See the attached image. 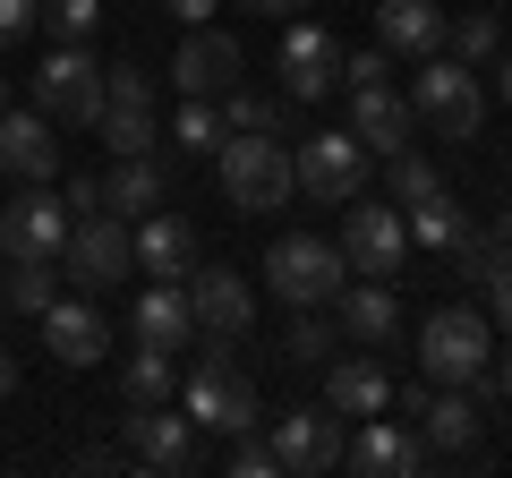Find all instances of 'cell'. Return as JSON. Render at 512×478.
<instances>
[{"label": "cell", "mask_w": 512, "mask_h": 478, "mask_svg": "<svg viewBox=\"0 0 512 478\" xmlns=\"http://www.w3.org/2000/svg\"><path fill=\"white\" fill-rule=\"evenodd\" d=\"M495 368V333L478 308H436L419 325V376L427 385H487Z\"/></svg>", "instance_id": "obj_1"}, {"label": "cell", "mask_w": 512, "mask_h": 478, "mask_svg": "<svg viewBox=\"0 0 512 478\" xmlns=\"http://www.w3.org/2000/svg\"><path fill=\"white\" fill-rule=\"evenodd\" d=\"M180 410L205 427V436H222V444L248 436V427H265V410H256V385L231 368V359H222V350H205L197 368L180 376Z\"/></svg>", "instance_id": "obj_2"}, {"label": "cell", "mask_w": 512, "mask_h": 478, "mask_svg": "<svg viewBox=\"0 0 512 478\" xmlns=\"http://www.w3.org/2000/svg\"><path fill=\"white\" fill-rule=\"evenodd\" d=\"M222 197L239 205V214H274V205H291L299 171H291V146L282 137H222Z\"/></svg>", "instance_id": "obj_3"}, {"label": "cell", "mask_w": 512, "mask_h": 478, "mask_svg": "<svg viewBox=\"0 0 512 478\" xmlns=\"http://www.w3.org/2000/svg\"><path fill=\"white\" fill-rule=\"evenodd\" d=\"M265 282H274L282 308H333V291L350 282V257L333 248V239L291 231V239H274V248H265Z\"/></svg>", "instance_id": "obj_4"}, {"label": "cell", "mask_w": 512, "mask_h": 478, "mask_svg": "<svg viewBox=\"0 0 512 478\" xmlns=\"http://www.w3.org/2000/svg\"><path fill=\"white\" fill-rule=\"evenodd\" d=\"M410 111H419L436 137H478V120H487V94H478V69L453 52H427L419 60V86H410Z\"/></svg>", "instance_id": "obj_5"}, {"label": "cell", "mask_w": 512, "mask_h": 478, "mask_svg": "<svg viewBox=\"0 0 512 478\" xmlns=\"http://www.w3.org/2000/svg\"><path fill=\"white\" fill-rule=\"evenodd\" d=\"M359 214L342 222V257H350V274L359 282H402V265H410V222H402V205L393 197H350Z\"/></svg>", "instance_id": "obj_6"}, {"label": "cell", "mask_w": 512, "mask_h": 478, "mask_svg": "<svg viewBox=\"0 0 512 478\" xmlns=\"http://www.w3.org/2000/svg\"><path fill=\"white\" fill-rule=\"evenodd\" d=\"M35 111L69 120V129H94L103 120V60L86 43H52V60L35 69Z\"/></svg>", "instance_id": "obj_7"}, {"label": "cell", "mask_w": 512, "mask_h": 478, "mask_svg": "<svg viewBox=\"0 0 512 478\" xmlns=\"http://www.w3.org/2000/svg\"><path fill=\"white\" fill-rule=\"evenodd\" d=\"M291 171H299V197L316 205H350L367 188V146L350 129H325V137H299L291 146Z\"/></svg>", "instance_id": "obj_8"}, {"label": "cell", "mask_w": 512, "mask_h": 478, "mask_svg": "<svg viewBox=\"0 0 512 478\" xmlns=\"http://www.w3.org/2000/svg\"><path fill=\"white\" fill-rule=\"evenodd\" d=\"M265 444H274V461H282L291 478H325V470H342V444H350V436H342V419H333L325 402H291Z\"/></svg>", "instance_id": "obj_9"}, {"label": "cell", "mask_w": 512, "mask_h": 478, "mask_svg": "<svg viewBox=\"0 0 512 478\" xmlns=\"http://www.w3.org/2000/svg\"><path fill=\"white\" fill-rule=\"evenodd\" d=\"M120 436H128V461L137 470H197V419L188 410H171V402H128V419H120Z\"/></svg>", "instance_id": "obj_10"}, {"label": "cell", "mask_w": 512, "mask_h": 478, "mask_svg": "<svg viewBox=\"0 0 512 478\" xmlns=\"http://www.w3.org/2000/svg\"><path fill=\"white\" fill-rule=\"evenodd\" d=\"M60 257H69V282H86V291H111V282L137 274V248H128L120 214H77L69 239H60Z\"/></svg>", "instance_id": "obj_11"}, {"label": "cell", "mask_w": 512, "mask_h": 478, "mask_svg": "<svg viewBox=\"0 0 512 478\" xmlns=\"http://www.w3.org/2000/svg\"><path fill=\"white\" fill-rule=\"evenodd\" d=\"M274 60H282V94H291V103H325V94L342 86V35L316 26V18H299Z\"/></svg>", "instance_id": "obj_12"}, {"label": "cell", "mask_w": 512, "mask_h": 478, "mask_svg": "<svg viewBox=\"0 0 512 478\" xmlns=\"http://www.w3.org/2000/svg\"><path fill=\"white\" fill-rule=\"evenodd\" d=\"M188 316H197L205 342H239V333L256 325V291L231 265H188Z\"/></svg>", "instance_id": "obj_13"}, {"label": "cell", "mask_w": 512, "mask_h": 478, "mask_svg": "<svg viewBox=\"0 0 512 478\" xmlns=\"http://www.w3.org/2000/svg\"><path fill=\"white\" fill-rule=\"evenodd\" d=\"M410 427H419L427 453H478V436H487V393L478 385H436Z\"/></svg>", "instance_id": "obj_14"}, {"label": "cell", "mask_w": 512, "mask_h": 478, "mask_svg": "<svg viewBox=\"0 0 512 478\" xmlns=\"http://www.w3.org/2000/svg\"><path fill=\"white\" fill-rule=\"evenodd\" d=\"M60 239H69V197H52V180H26L18 205L0 214V248L9 257H60Z\"/></svg>", "instance_id": "obj_15"}, {"label": "cell", "mask_w": 512, "mask_h": 478, "mask_svg": "<svg viewBox=\"0 0 512 478\" xmlns=\"http://www.w3.org/2000/svg\"><path fill=\"white\" fill-rule=\"evenodd\" d=\"M333 325H342V342H359V350L402 342V299H393V282H359L350 274L342 291H333Z\"/></svg>", "instance_id": "obj_16"}, {"label": "cell", "mask_w": 512, "mask_h": 478, "mask_svg": "<svg viewBox=\"0 0 512 478\" xmlns=\"http://www.w3.org/2000/svg\"><path fill=\"white\" fill-rule=\"evenodd\" d=\"M350 137H359L367 154H402L410 137H419L410 94H393V77H384V86H350Z\"/></svg>", "instance_id": "obj_17"}, {"label": "cell", "mask_w": 512, "mask_h": 478, "mask_svg": "<svg viewBox=\"0 0 512 478\" xmlns=\"http://www.w3.org/2000/svg\"><path fill=\"white\" fill-rule=\"evenodd\" d=\"M342 470H359V478H419L427 470V444H419V427L367 419L359 444H342Z\"/></svg>", "instance_id": "obj_18"}, {"label": "cell", "mask_w": 512, "mask_h": 478, "mask_svg": "<svg viewBox=\"0 0 512 478\" xmlns=\"http://www.w3.org/2000/svg\"><path fill=\"white\" fill-rule=\"evenodd\" d=\"M171 86L180 94H231L239 86V43L222 26H188V43L171 52Z\"/></svg>", "instance_id": "obj_19"}, {"label": "cell", "mask_w": 512, "mask_h": 478, "mask_svg": "<svg viewBox=\"0 0 512 478\" xmlns=\"http://www.w3.org/2000/svg\"><path fill=\"white\" fill-rule=\"evenodd\" d=\"M128 248H137V265H146L154 282H188V265H197V231H188V214H137V231H128Z\"/></svg>", "instance_id": "obj_20"}, {"label": "cell", "mask_w": 512, "mask_h": 478, "mask_svg": "<svg viewBox=\"0 0 512 478\" xmlns=\"http://www.w3.org/2000/svg\"><path fill=\"white\" fill-rule=\"evenodd\" d=\"M325 410L333 419H376V410H393V376L376 368V359H342V350H333L325 359Z\"/></svg>", "instance_id": "obj_21"}, {"label": "cell", "mask_w": 512, "mask_h": 478, "mask_svg": "<svg viewBox=\"0 0 512 478\" xmlns=\"http://www.w3.org/2000/svg\"><path fill=\"white\" fill-rule=\"evenodd\" d=\"M444 9L436 0H376V43L393 60H427V52H444Z\"/></svg>", "instance_id": "obj_22"}, {"label": "cell", "mask_w": 512, "mask_h": 478, "mask_svg": "<svg viewBox=\"0 0 512 478\" xmlns=\"http://www.w3.org/2000/svg\"><path fill=\"white\" fill-rule=\"evenodd\" d=\"M43 350H52L60 368H94V359L111 350V325L86 308V299H52V308H43Z\"/></svg>", "instance_id": "obj_23"}, {"label": "cell", "mask_w": 512, "mask_h": 478, "mask_svg": "<svg viewBox=\"0 0 512 478\" xmlns=\"http://www.w3.org/2000/svg\"><path fill=\"white\" fill-rule=\"evenodd\" d=\"M0 171L9 180H52L60 171V137L43 111H0Z\"/></svg>", "instance_id": "obj_24"}, {"label": "cell", "mask_w": 512, "mask_h": 478, "mask_svg": "<svg viewBox=\"0 0 512 478\" xmlns=\"http://www.w3.org/2000/svg\"><path fill=\"white\" fill-rule=\"evenodd\" d=\"M188 333H197V316H188V282H154V291H137V342L188 350Z\"/></svg>", "instance_id": "obj_25"}, {"label": "cell", "mask_w": 512, "mask_h": 478, "mask_svg": "<svg viewBox=\"0 0 512 478\" xmlns=\"http://www.w3.org/2000/svg\"><path fill=\"white\" fill-rule=\"evenodd\" d=\"M154 205H163V171H154L146 154H120V171L103 180V214L137 222V214H154Z\"/></svg>", "instance_id": "obj_26"}, {"label": "cell", "mask_w": 512, "mask_h": 478, "mask_svg": "<svg viewBox=\"0 0 512 478\" xmlns=\"http://www.w3.org/2000/svg\"><path fill=\"white\" fill-rule=\"evenodd\" d=\"M402 222H410V248H427V257H444V248H453L461 239V205H453V188H427L419 205H402Z\"/></svg>", "instance_id": "obj_27"}, {"label": "cell", "mask_w": 512, "mask_h": 478, "mask_svg": "<svg viewBox=\"0 0 512 478\" xmlns=\"http://www.w3.org/2000/svg\"><path fill=\"white\" fill-rule=\"evenodd\" d=\"M333 350H342V325L325 308H291V333H282V359L291 368H325Z\"/></svg>", "instance_id": "obj_28"}, {"label": "cell", "mask_w": 512, "mask_h": 478, "mask_svg": "<svg viewBox=\"0 0 512 478\" xmlns=\"http://www.w3.org/2000/svg\"><path fill=\"white\" fill-rule=\"evenodd\" d=\"M0 299L18 316H43L60 299V274H52V257H9V274H0Z\"/></svg>", "instance_id": "obj_29"}, {"label": "cell", "mask_w": 512, "mask_h": 478, "mask_svg": "<svg viewBox=\"0 0 512 478\" xmlns=\"http://www.w3.org/2000/svg\"><path fill=\"white\" fill-rule=\"evenodd\" d=\"M180 393V376H171V350L137 342L128 350V368H120V402H171Z\"/></svg>", "instance_id": "obj_30"}, {"label": "cell", "mask_w": 512, "mask_h": 478, "mask_svg": "<svg viewBox=\"0 0 512 478\" xmlns=\"http://www.w3.org/2000/svg\"><path fill=\"white\" fill-rule=\"evenodd\" d=\"M274 129H282V103H274V94H256V86L222 94V137H274Z\"/></svg>", "instance_id": "obj_31"}, {"label": "cell", "mask_w": 512, "mask_h": 478, "mask_svg": "<svg viewBox=\"0 0 512 478\" xmlns=\"http://www.w3.org/2000/svg\"><path fill=\"white\" fill-rule=\"evenodd\" d=\"M94 137H103L111 154H146V146H154V103H103Z\"/></svg>", "instance_id": "obj_32"}, {"label": "cell", "mask_w": 512, "mask_h": 478, "mask_svg": "<svg viewBox=\"0 0 512 478\" xmlns=\"http://www.w3.org/2000/svg\"><path fill=\"white\" fill-rule=\"evenodd\" d=\"M427 188H444V180H436V163H427L419 146H402V154H384V197H393V205H419Z\"/></svg>", "instance_id": "obj_33"}, {"label": "cell", "mask_w": 512, "mask_h": 478, "mask_svg": "<svg viewBox=\"0 0 512 478\" xmlns=\"http://www.w3.org/2000/svg\"><path fill=\"white\" fill-rule=\"evenodd\" d=\"M171 137H180L188 154H214L222 146V103H214V94H188L180 120H171Z\"/></svg>", "instance_id": "obj_34"}, {"label": "cell", "mask_w": 512, "mask_h": 478, "mask_svg": "<svg viewBox=\"0 0 512 478\" xmlns=\"http://www.w3.org/2000/svg\"><path fill=\"white\" fill-rule=\"evenodd\" d=\"M444 52L470 60V69H478V60H495V9H470V18H453V26H444Z\"/></svg>", "instance_id": "obj_35"}, {"label": "cell", "mask_w": 512, "mask_h": 478, "mask_svg": "<svg viewBox=\"0 0 512 478\" xmlns=\"http://www.w3.org/2000/svg\"><path fill=\"white\" fill-rule=\"evenodd\" d=\"M43 26H52L60 43H86L94 26H103V0H43Z\"/></svg>", "instance_id": "obj_36"}, {"label": "cell", "mask_w": 512, "mask_h": 478, "mask_svg": "<svg viewBox=\"0 0 512 478\" xmlns=\"http://www.w3.org/2000/svg\"><path fill=\"white\" fill-rule=\"evenodd\" d=\"M444 257H453V274H461V282H478V274H487L495 257H504V248H495V231H478V222H461V239L444 248Z\"/></svg>", "instance_id": "obj_37"}, {"label": "cell", "mask_w": 512, "mask_h": 478, "mask_svg": "<svg viewBox=\"0 0 512 478\" xmlns=\"http://www.w3.org/2000/svg\"><path fill=\"white\" fill-rule=\"evenodd\" d=\"M222 470L231 478H282V461H274V444L248 427V436H231V461H222Z\"/></svg>", "instance_id": "obj_38"}, {"label": "cell", "mask_w": 512, "mask_h": 478, "mask_svg": "<svg viewBox=\"0 0 512 478\" xmlns=\"http://www.w3.org/2000/svg\"><path fill=\"white\" fill-rule=\"evenodd\" d=\"M478 291H487V308H495V325L512 333V248H504V257L487 265V274H478Z\"/></svg>", "instance_id": "obj_39"}, {"label": "cell", "mask_w": 512, "mask_h": 478, "mask_svg": "<svg viewBox=\"0 0 512 478\" xmlns=\"http://www.w3.org/2000/svg\"><path fill=\"white\" fill-rule=\"evenodd\" d=\"M43 26V0H0V52H9V43H26Z\"/></svg>", "instance_id": "obj_40"}, {"label": "cell", "mask_w": 512, "mask_h": 478, "mask_svg": "<svg viewBox=\"0 0 512 478\" xmlns=\"http://www.w3.org/2000/svg\"><path fill=\"white\" fill-rule=\"evenodd\" d=\"M342 77H350V86H384V77H393V52H384V43H376V52H359V60L342 52Z\"/></svg>", "instance_id": "obj_41"}, {"label": "cell", "mask_w": 512, "mask_h": 478, "mask_svg": "<svg viewBox=\"0 0 512 478\" xmlns=\"http://www.w3.org/2000/svg\"><path fill=\"white\" fill-rule=\"evenodd\" d=\"M77 214H103V180H69V222Z\"/></svg>", "instance_id": "obj_42"}, {"label": "cell", "mask_w": 512, "mask_h": 478, "mask_svg": "<svg viewBox=\"0 0 512 478\" xmlns=\"http://www.w3.org/2000/svg\"><path fill=\"white\" fill-rule=\"evenodd\" d=\"M163 9H171L180 26H214V9H222V0H163Z\"/></svg>", "instance_id": "obj_43"}, {"label": "cell", "mask_w": 512, "mask_h": 478, "mask_svg": "<svg viewBox=\"0 0 512 478\" xmlns=\"http://www.w3.org/2000/svg\"><path fill=\"white\" fill-rule=\"evenodd\" d=\"M239 9H265V18H291V9H316V0H239Z\"/></svg>", "instance_id": "obj_44"}, {"label": "cell", "mask_w": 512, "mask_h": 478, "mask_svg": "<svg viewBox=\"0 0 512 478\" xmlns=\"http://www.w3.org/2000/svg\"><path fill=\"white\" fill-rule=\"evenodd\" d=\"M18 393V350H0V402Z\"/></svg>", "instance_id": "obj_45"}, {"label": "cell", "mask_w": 512, "mask_h": 478, "mask_svg": "<svg viewBox=\"0 0 512 478\" xmlns=\"http://www.w3.org/2000/svg\"><path fill=\"white\" fill-rule=\"evenodd\" d=\"M487 393H504V402H512V350H504V368L487 376Z\"/></svg>", "instance_id": "obj_46"}, {"label": "cell", "mask_w": 512, "mask_h": 478, "mask_svg": "<svg viewBox=\"0 0 512 478\" xmlns=\"http://www.w3.org/2000/svg\"><path fill=\"white\" fill-rule=\"evenodd\" d=\"M495 248H512V205H504V214H495Z\"/></svg>", "instance_id": "obj_47"}, {"label": "cell", "mask_w": 512, "mask_h": 478, "mask_svg": "<svg viewBox=\"0 0 512 478\" xmlns=\"http://www.w3.org/2000/svg\"><path fill=\"white\" fill-rule=\"evenodd\" d=\"M504 103H512V52H504Z\"/></svg>", "instance_id": "obj_48"}, {"label": "cell", "mask_w": 512, "mask_h": 478, "mask_svg": "<svg viewBox=\"0 0 512 478\" xmlns=\"http://www.w3.org/2000/svg\"><path fill=\"white\" fill-rule=\"evenodd\" d=\"M0 111H9V86H0Z\"/></svg>", "instance_id": "obj_49"}]
</instances>
